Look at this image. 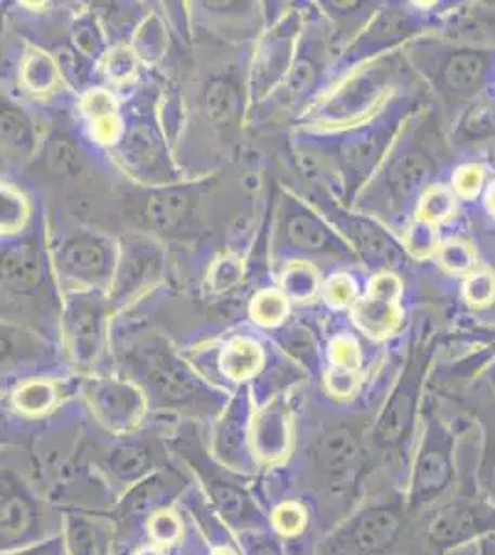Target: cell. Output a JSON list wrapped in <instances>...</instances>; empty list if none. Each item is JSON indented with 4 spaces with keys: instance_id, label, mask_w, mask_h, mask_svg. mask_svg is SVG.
Listing matches in <instances>:
<instances>
[{
    "instance_id": "6da1fadb",
    "label": "cell",
    "mask_w": 495,
    "mask_h": 555,
    "mask_svg": "<svg viewBox=\"0 0 495 555\" xmlns=\"http://www.w3.org/2000/svg\"><path fill=\"white\" fill-rule=\"evenodd\" d=\"M413 515L403 491L364 500L333 528L321 555H395L407 546Z\"/></svg>"
},
{
    "instance_id": "7a4b0ae2",
    "label": "cell",
    "mask_w": 495,
    "mask_h": 555,
    "mask_svg": "<svg viewBox=\"0 0 495 555\" xmlns=\"http://www.w3.org/2000/svg\"><path fill=\"white\" fill-rule=\"evenodd\" d=\"M305 470L318 489L344 505L346 517L353 505L361 504V494L368 476L374 474L370 450L361 434L348 424L324 428L303 452Z\"/></svg>"
},
{
    "instance_id": "3957f363",
    "label": "cell",
    "mask_w": 495,
    "mask_h": 555,
    "mask_svg": "<svg viewBox=\"0 0 495 555\" xmlns=\"http://www.w3.org/2000/svg\"><path fill=\"white\" fill-rule=\"evenodd\" d=\"M471 426L476 424L468 416H458L452 423L439 415L427 418L405 487L411 515L426 512L457 491L458 442L463 431Z\"/></svg>"
},
{
    "instance_id": "277c9868",
    "label": "cell",
    "mask_w": 495,
    "mask_h": 555,
    "mask_svg": "<svg viewBox=\"0 0 495 555\" xmlns=\"http://www.w3.org/2000/svg\"><path fill=\"white\" fill-rule=\"evenodd\" d=\"M414 530L431 555H447L495 535V504L486 494H460L413 515Z\"/></svg>"
},
{
    "instance_id": "5b68a950",
    "label": "cell",
    "mask_w": 495,
    "mask_h": 555,
    "mask_svg": "<svg viewBox=\"0 0 495 555\" xmlns=\"http://www.w3.org/2000/svg\"><path fill=\"white\" fill-rule=\"evenodd\" d=\"M63 530V512L52 509L10 465L2 467V554L39 543Z\"/></svg>"
},
{
    "instance_id": "8992f818",
    "label": "cell",
    "mask_w": 495,
    "mask_h": 555,
    "mask_svg": "<svg viewBox=\"0 0 495 555\" xmlns=\"http://www.w3.org/2000/svg\"><path fill=\"white\" fill-rule=\"evenodd\" d=\"M180 450H183L180 454L198 474L217 513L233 531H237V535L248 531L270 530L269 517H264V513L259 509L258 502L251 499L245 483L233 478V474L237 473L222 467L213 460V455L209 457L200 450H195V444H183Z\"/></svg>"
},
{
    "instance_id": "52a82bcc",
    "label": "cell",
    "mask_w": 495,
    "mask_h": 555,
    "mask_svg": "<svg viewBox=\"0 0 495 555\" xmlns=\"http://www.w3.org/2000/svg\"><path fill=\"white\" fill-rule=\"evenodd\" d=\"M165 467L164 449L146 439H122L93 455L94 470L107 486L122 494Z\"/></svg>"
},
{
    "instance_id": "ba28073f",
    "label": "cell",
    "mask_w": 495,
    "mask_h": 555,
    "mask_svg": "<svg viewBox=\"0 0 495 555\" xmlns=\"http://www.w3.org/2000/svg\"><path fill=\"white\" fill-rule=\"evenodd\" d=\"M94 418L114 436H128L145 415V395L139 387L117 378H94L86 385Z\"/></svg>"
},
{
    "instance_id": "9c48e42d",
    "label": "cell",
    "mask_w": 495,
    "mask_h": 555,
    "mask_svg": "<svg viewBox=\"0 0 495 555\" xmlns=\"http://www.w3.org/2000/svg\"><path fill=\"white\" fill-rule=\"evenodd\" d=\"M145 376L154 397L167 408H193L213 400L206 384L183 361L164 350H152L145 356Z\"/></svg>"
},
{
    "instance_id": "30bf717a",
    "label": "cell",
    "mask_w": 495,
    "mask_h": 555,
    "mask_svg": "<svg viewBox=\"0 0 495 555\" xmlns=\"http://www.w3.org/2000/svg\"><path fill=\"white\" fill-rule=\"evenodd\" d=\"M251 424L248 405L235 398L213 429L211 455L222 467L237 474H251L259 463L251 449Z\"/></svg>"
},
{
    "instance_id": "8fae6325",
    "label": "cell",
    "mask_w": 495,
    "mask_h": 555,
    "mask_svg": "<svg viewBox=\"0 0 495 555\" xmlns=\"http://www.w3.org/2000/svg\"><path fill=\"white\" fill-rule=\"evenodd\" d=\"M402 282L389 272L374 278L368 295L359 300L353 310V321L363 334L374 339H382L394 332L402 310H400Z\"/></svg>"
},
{
    "instance_id": "7c38bea8",
    "label": "cell",
    "mask_w": 495,
    "mask_h": 555,
    "mask_svg": "<svg viewBox=\"0 0 495 555\" xmlns=\"http://www.w3.org/2000/svg\"><path fill=\"white\" fill-rule=\"evenodd\" d=\"M63 537L70 555H112L115 524L112 518L88 509L63 512Z\"/></svg>"
},
{
    "instance_id": "4fadbf2b",
    "label": "cell",
    "mask_w": 495,
    "mask_h": 555,
    "mask_svg": "<svg viewBox=\"0 0 495 555\" xmlns=\"http://www.w3.org/2000/svg\"><path fill=\"white\" fill-rule=\"evenodd\" d=\"M251 449L258 463L264 465H279L289 457V421L282 404L274 402L253 416Z\"/></svg>"
},
{
    "instance_id": "5bb4252c",
    "label": "cell",
    "mask_w": 495,
    "mask_h": 555,
    "mask_svg": "<svg viewBox=\"0 0 495 555\" xmlns=\"http://www.w3.org/2000/svg\"><path fill=\"white\" fill-rule=\"evenodd\" d=\"M70 348L80 365H93L101 350V315L88 304L76 306L67 319Z\"/></svg>"
},
{
    "instance_id": "9a60e30c",
    "label": "cell",
    "mask_w": 495,
    "mask_h": 555,
    "mask_svg": "<svg viewBox=\"0 0 495 555\" xmlns=\"http://www.w3.org/2000/svg\"><path fill=\"white\" fill-rule=\"evenodd\" d=\"M41 254L31 243L15 246L2 259V278L15 291H30L41 280Z\"/></svg>"
},
{
    "instance_id": "2e32d148",
    "label": "cell",
    "mask_w": 495,
    "mask_h": 555,
    "mask_svg": "<svg viewBox=\"0 0 495 555\" xmlns=\"http://www.w3.org/2000/svg\"><path fill=\"white\" fill-rule=\"evenodd\" d=\"M63 266L76 276H101L106 271V248L99 241L76 237L63 248Z\"/></svg>"
},
{
    "instance_id": "e0dca14e",
    "label": "cell",
    "mask_w": 495,
    "mask_h": 555,
    "mask_svg": "<svg viewBox=\"0 0 495 555\" xmlns=\"http://www.w3.org/2000/svg\"><path fill=\"white\" fill-rule=\"evenodd\" d=\"M261 363H263V352L258 343L250 341V339H235L230 343L220 358L222 371L227 378L235 379V382L253 378L258 374Z\"/></svg>"
},
{
    "instance_id": "ac0fdd59",
    "label": "cell",
    "mask_w": 495,
    "mask_h": 555,
    "mask_svg": "<svg viewBox=\"0 0 495 555\" xmlns=\"http://www.w3.org/2000/svg\"><path fill=\"white\" fill-rule=\"evenodd\" d=\"M429 175H431V164L424 156L407 154L394 165V169L390 172V190L394 191L395 196L407 198L420 190Z\"/></svg>"
},
{
    "instance_id": "d6986e66",
    "label": "cell",
    "mask_w": 495,
    "mask_h": 555,
    "mask_svg": "<svg viewBox=\"0 0 495 555\" xmlns=\"http://www.w3.org/2000/svg\"><path fill=\"white\" fill-rule=\"evenodd\" d=\"M86 112H88L94 138L102 143H109L119 135V119L115 102L106 91H93L86 99Z\"/></svg>"
},
{
    "instance_id": "ffe728a7",
    "label": "cell",
    "mask_w": 495,
    "mask_h": 555,
    "mask_svg": "<svg viewBox=\"0 0 495 555\" xmlns=\"http://www.w3.org/2000/svg\"><path fill=\"white\" fill-rule=\"evenodd\" d=\"M486 62L481 54L476 52H460L450 57V62L445 65L444 80L447 88L453 91H470L481 82Z\"/></svg>"
},
{
    "instance_id": "44dd1931",
    "label": "cell",
    "mask_w": 495,
    "mask_h": 555,
    "mask_svg": "<svg viewBox=\"0 0 495 555\" xmlns=\"http://www.w3.org/2000/svg\"><path fill=\"white\" fill-rule=\"evenodd\" d=\"M57 400L56 385L47 379H30L17 387L13 392V405L15 410L25 415H43L52 410Z\"/></svg>"
},
{
    "instance_id": "7402d4cb",
    "label": "cell",
    "mask_w": 495,
    "mask_h": 555,
    "mask_svg": "<svg viewBox=\"0 0 495 555\" xmlns=\"http://www.w3.org/2000/svg\"><path fill=\"white\" fill-rule=\"evenodd\" d=\"M269 520L272 531L282 541H295V539H301L305 535L311 518H309L308 507L301 502L285 500V502L274 507Z\"/></svg>"
},
{
    "instance_id": "603a6c76",
    "label": "cell",
    "mask_w": 495,
    "mask_h": 555,
    "mask_svg": "<svg viewBox=\"0 0 495 555\" xmlns=\"http://www.w3.org/2000/svg\"><path fill=\"white\" fill-rule=\"evenodd\" d=\"M187 209V196L180 193H161V195L152 196L146 204L145 215L152 227L170 230L182 221Z\"/></svg>"
},
{
    "instance_id": "cb8c5ba5",
    "label": "cell",
    "mask_w": 495,
    "mask_h": 555,
    "mask_svg": "<svg viewBox=\"0 0 495 555\" xmlns=\"http://www.w3.org/2000/svg\"><path fill=\"white\" fill-rule=\"evenodd\" d=\"M238 107L237 89L232 83L219 80L211 83L206 93L207 117L217 125H227L235 119Z\"/></svg>"
},
{
    "instance_id": "d4e9b609",
    "label": "cell",
    "mask_w": 495,
    "mask_h": 555,
    "mask_svg": "<svg viewBox=\"0 0 495 555\" xmlns=\"http://www.w3.org/2000/svg\"><path fill=\"white\" fill-rule=\"evenodd\" d=\"M146 533L151 544H156L159 548H170L182 541V518L178 517L170 507H164L146 518Z\"/></svg>"
},
{
    "instance_id": "484cf974",
    "label": "cell",
    "mask_w": 495,
    "mask_h": 555,
    "mask_svg": "<svg viewBox=\"0 0 495 555\" xmlns=\"http://www.w3.org/2000/svg\"><path fill=\"white\" fill-rule=\"evenodd\" d=\"M455 209V196L452 191L444 185H434L421 196L418 204V221L427 224H439V222L450 219Z\"/></svg>"
},
{
    "instance_id": "4316f807",
    "label": "cell",
    "mask_w": 495,
    "mask_h": 555,
    "mask_svg": "<svg viewBox=\"0 0 495 555\" xmlns=\"http://www.w3.org/2000/svg\"><path fill=\"white\" fill-rule=\"evenodd\" d=\"M2 139L6 141L8 146H12L15 151L28 152L34 146V130L31 125L26 119L25 115L21 114L19 109L6 107L2 112Z\"/></svg>"
},
{
    "instance_id": "83f0119b",
    "label": "cell",
    "mask_w": 495,
    "mask_h": 555,
    "mask_svg": "<svg viewBox=\"0 0 495 555\" xmlns=\"http://www.w3.org/2000/svg\"><path fill=\"white\" fill-rule=\"evenodd\" d=\"M439 261L450 274H468L476 266V253L470 243L453 237L440 246Z\"/></svg>"
},
{
    "instance_id": "f1b7e54d",
    "label": "cell",
    "mask_w": 495,
    "mask_h": 555,
    "mask_svg": "<svg viewBox=\"0 0 495 555\" xmlns=\"http://www.w3.org/2000/svg\"><path fill=\"white\" fill-rule=\"evenodd\" d=\"M289 237L296 246L305 250H321L327 241L326 230L321 222L308 215H298L289 222Z\"/></svg>"
},
{
    "instance_id": "f546056e",
    "label": "cell",
    "mask_w": 495,
    "mask_h": 555,
    "mask_svg": "<svg viewBox=\"0 0 495 555\" xmlns=\"http://www.w3.org/2000/svg\"><path fill=\"white\" fill-rule=\"evenodd\" d=\"M287 313V300L277 291H263L251 302V317L263 326H276Z\"/></svg>"
},
{
    "instance_id": "4dcf8cb0",
    "label": "cell",
    "mask_w": 495,
    "mask_h": 555,
    "mask_svg": "<svg viewBox=\"0 0 495 555\" xmlns=\"http://www.w3.org/2000/svg\"><path fill=\"white\" fill-rule=\"evenodd\" d=\"M238 544L245 555H287L282 539L272 530L240 533Z\"/></svg>"
},
{
    "instance_id": "1f68e13d",
    "label": "cell",
    "mask_w": 495,
    "mask_h": 555,
    "mask_svg": "<svg viewBox=\"0 0 495 555\" xmlns=\"http://www.w3.org/2000/svg\"><path fill=\"white\" fill-rule=\"evenodd\" d=\"M466 302L473 308H486L494 302L495 276L492 272H470L465 282Z\"/></svg>"
},
{
    "instance_id": "d6a6232c",
    "label": "cell",
    "mask_w": 495,
    "mask_h": 555,
    "mask_svg": "<svg viewBox=\"0 0 495 555\" xmlns=\"http://www.w3.org/2000/svg\"><path fill=\"white\" fill-rule=\"evenodd\" d=\"M283 284L290 297L305 300V298L313 297L316 285H318V276L311 267L295 263L289 267V271L283 278Z\"/></svg>"
},
{
    "instance_id": "836d02e7",
    "label": "cell",
    "mask_w": 495,
    "mask_h": 555,
    "mask_svg": "<svg viewBox=\"0 0 495 555\" xmlns=\"http://www.w3.org/2000/svg\"><path fill=\"white\" fill-rule=\"evenodd\" d=\"M78 156H80L78 149L69 138L56 135L52 139L47 164L51 167L52 172H56V175H70L78 167V162H80Z\"/></svg>"
},
{
    "instance_id": "e575fe53",
    "label": "cell",
    "mask_w": 495,
    "mask_h": 555,
    "mask_svg": "<svg viewBox=\"0 0 495 555\" xmlns=\"http://www.w3.org/2000/svg\"><path fill=\"white\" fill-rule=\"evenodd\" d=\"M28 217V204L17 191L10 185L2 188V232H15L23 227Z\"/></svg>"
},
{
    "instance_id": "d590c367",
    "label": "cell",
    "mask_w": 495,
    "mask_h": 555,
    "mask_svg": "<svg viewBox=\"0 0 495 555\" xmlns=\"http://www.w3.org/2000/svg\"><path fill=\"white\" fill-rule=\"evenodd\" d=\"M329 358H331L335 371L355 373L361 365V350H359L357 341L348 335L335 339L331 350H329Z\"/></svg>"
},
{
    "instance_id": "8d00e7d4",
    "label": "cell",
    "mask_w": 495,
    "mask_h": 555,
    "mask_svg": "<svg viewBox=\"0 0 495 555\" xmlns=\"http://www.w3.org/2000/svg\"><path fill=\"white\" fill-rule=\"evenodd\" d=\"M407 248L416 258H429L434 253L433 227L418 221L408 228Z\"/></svg>"
},
{
    "instance_id": "74e56055",
    "label": "cell",
    "mask_w": 495,
    "mask_h": 555,
    "mask_svg": "<svg viewBox=\"0 0 495 555\" xmlns=\"http://www.w3.org/2000/svg\"><path fill=\"white\" fill-rule=\"evenodd\" d=\"M483 169L477 167V165H465L455 172L453 183H455V190L458 195L465 196V198H476L481 191L483 185Z\"/></svg>"
},
{
    "instance_id": "f35d334b",
    "label": "cell",
    "mask_w": 495,
    "mask_h": 555,
    "mask_svg": "<svg viewBox=\"0 0 495 555\" xmlns=\"http://www.w3.org/2000/svg\"><path fill=\"white\" fill-rule=\"evenodd\" d=\"M54 82V67L47 57L41 54L30 57V62L26 65V83L31 89L51 88Z\"/></svg>"
},
{
    "instance_id": "ab89813d",
    "label": "cell",
    "mask_w": 495,
    "mask_h": 555,
    "mask_svg": "<svg viewBox=\"0 0 495 555\" xmlns=\"http://www.w3.org/2000/svg\"><path fill=\"white\" fill-rule=\"evenodd\" d=\"M240 272H243V269H240L237 258H220L211 269L209 280H211L214 289L224 291L237 282Z\"/></svg>"
},
{
    "instance_id": "60d3db41",
    "label": "cell",
    "mask_w": 495,
    "mask_h": 555,
    "mask_svg": "<svg viewBox=\"0 0 495 555\" xmlns=\"http://www.w3.org/2000/svg\"><path fill=\"white\" fill-rule=\"evenodd\" d=\"M495 122L494 106H490L486 102H479L476 106L471 107L465 119V128L473 135H481V133L490 132Z\"/></svg>"
},
{
    "instance_id": "b9f144b4",
    "label": "cell",
    "mask_w": 495,
    "mask_h": 555,
    "mask_svg": "<svg viewBox=\"0 0 495 555\" xmlns=\"http://www.w3.org/2000/svg\"><path fill=\"white\" fill-rule=\"evenodd\" d=\"M2 555H70L63 533L49 537L39 543L28 544L25 548L13 550Z\"/></svg>"
},
{
    "instance_id": "7bdbcfd3",
    "label": "cell",
    "mask_w": 495,
    "mask_h": 555,
    "mask_svg": "<svg viewBox=\"0 0 495 555\" xmlns=\"http://www.w3.org/2000/svg\"><path fill=\"white\" fill-rule=\"evenodd\" d=\"M355 297V284L344 274L331 278L326 287L327 302L333 306H346Z\"/></svg>"
},
{
    "instance_id": "ee69618b",
    "label": "cell",
    "mask_w": 495,
    "mask_h": 555,
    "mask_svg": "<svg viewBox=\"0 0 495 555\" xmlns=\"http://www.w3.org/2000/svg\"><path fill=\"white\" fill-rule=\"evenodd\" d=\"M287 350L295 353L298 360L308 363V365H311L309 361L316 358L313 341H311L308 332H303V330L295 328L287 332Z\"/></svg>"
},
{
    "instance_id": "f6af8a7d",
    "label": "cell",
    "mask_w": 495,
    "mask_h": 555,
    "mask_svg": "<svg viewBox=\"0 0 495 555\" xmlns=\"http://www.w3.org/2000/svg\"><path fill=\"white\" fill-rule=\"evenodd\" d=\"M135 67L133 56L128 51H114L109 54L106 62L107 75L115 80H125L126 76H130Z\"/></svg>"
},
{
    "instance_id": "bcb514c9",
    "label": "cell",
    "mask_w": 495,
    "mask_h": 555,
    "mask_svg": "<svg viewBox=\"0 0 495 555\" xmlns=\"http://www.w3.org/2000/svg\"><path fill=\"white\" fill-rule=\"evenodd\" d=\"M311 78H313L311 65L301 62V64L296 65V69L292 70L290 82L295 83L296 88H303V86H308V83L311 82Z\"/></svg>"
},
{
    "instance_id": "7dc6e473",
    "label": "cell",
    "mask_w": 495,
    "mask_h": 555,
    "mask_svg": "<svg viewBox=\"0 0 495 555\" xmlns=\"http://www.w3.org/2000/svg\"><path fill=\"white\" fill-rule=\"evenodd\" d=\"M483 492L495 504V460L492 463V467H490L489 474H486V478H484Z\"/></svg>"
},
{
    "instance_id": "c3c4849f",
    "label": "cell",
    "mask_w": 495,
    "mask_h": 555,
    "mask_svg": "<svg viewBox=\"0 0 495 555\" xmlns=\"http://www.w3.org/2000/svg\"><path fill=\"white\" fill-rule=\"evenodd\" d=\"M477 555H495V535L477 541Z\"/></svg>"
},
{
    "instance_id": "681fc988",
    "label": "cell",
    "mask_w": 495,
    "mask_h": 555,
    "mask_svg": "<svg viewBox=\"0 0 495 555\" xmlns=\"http://www.w3.org/2000/svg\"><path fill=\"white\" fill-rule=\"evenodd\" d=\"M133 555H167L165 554V548H159L156 544H145V546H141V548L135 550V554Z\"/></svg>"
},
{
    "instance_id": "f907efd6",
    "label": "cell",
    "mask_w": 495,
    "mask_h": 555,
    "mask_svg": "<svg viewBox=\"0 0 495 555\" xmlns=\"http://www.w3.org/2000/svg\"><path fill=\"white\" fill-rule=\"evenodd\" d=\"M447 555H477V543L470 544V546H465V548L455 550V552Z\"/></svg>"
},
{
    "instance_id": "816d5d0a",
    "label": "cell",
    "mask_w": 495,
    "mask_h": 555,
    "mask_svg": "<svg viewBox=\"0 0 495 555\" xmlns=\"http://www.w3.org/2000/svg\"><path fill=\"white\" fill-rule=\"evenodd\" d=\"M486 206L495 215V183L490 188L489 195H486Z\"/></svg>"
},
{
    "instance_id": "f5cc1de1",
    "label": "cell",
    "mask_w": 495,
    "mask_h": 555,
    "mask_svg": "<svg viewBox=\"0 0 495 555\" xmlns=\"http://www.w3.org/2000/svg\"><path fill=\"white\" fill-rule=\"evenodd\" d=\"M211 555H238L235 550L227 548V546H217V548L211 552Z\"/></svg>"
},
{
    "instance_id": "db71d44e",
    "label": "cell",
    "mask_w": 495,
    "mask_h": 555,
    "mask_svg": "<svg viewBox=\"0 0 495 555\" xmlns=\"http://www.w3.org/2000/svg\"><path fill=\"white\" fill-rule=\"evenodd\" d=\"M489 392H490V398H492V402H494V405H495V373L492 374V376H490Z\"/></svg>"
}]
</instances>
